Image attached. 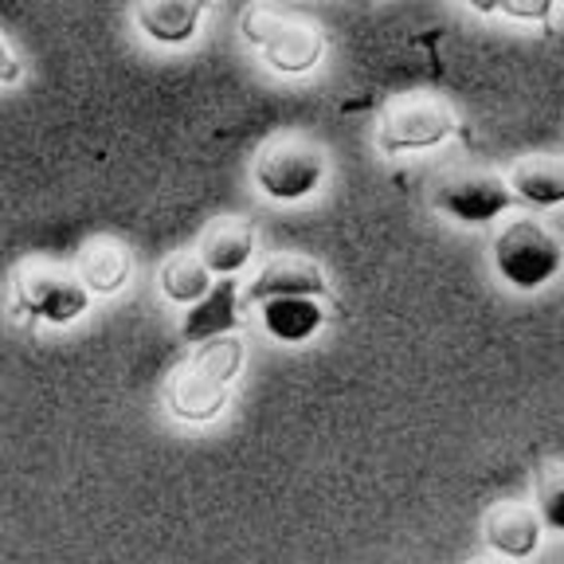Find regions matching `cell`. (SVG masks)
<instances>
[{
	"label": "cell",
	"mask_w": 564,
	"mask_h": 564,
	"mask_svg": "<svg viewBox=\"0 0 564 564\" xmlns=\"http://www.w3.org/2000/svg\"><path fill=\"white\" fill-rule=\"evenodd\" d=\"M553 4L556 0H498V12L513 20H538V24H545Z\"/></svg>",
	"instance_id": "obj_18"
},
{
	"label": "cell",
	"mask_w": 564,
	"mask_h": 564,
	"mask_svg": "<svg viewBox=\"0 0 564 564\" xmlns=\"http://www.w3.org/2000/svg\"><path fill=\"white\" fill-rule=\"evenodd\" d=\"M239 326V282L236 279H216L204 299L188 306L185 322H181V341L200 345L212 337L236 334Z\"/></svg>",
	"instance_id": "obj_11"
},
{
	"label": "cell",
	"mask_w": 564,
	"mask_h": 564,
	"mask_svg": "<svg viewBox=\"0 0 564 564\" xmlns=\"http://www.w3.org/2000/svg\"><path fill=\"white\" fill-rule=\"evenodd\" d=\"M494 271L513 291H541L561 271V239L538 220H513L494 239Z\"/></svg>",
	"instance_id": "obj_3"
},
{
	"label": "cell",
	"mask_w": 564,
	"mask_h": 564,
	"mask_svg": "<svg viewBox=\"0 0 564 564\" xmlns=\"http://www.w3.org/2000/svg\"><path fill=\"white\" fill-rule=\"evenodd\" d=\"M432 204L440 212H447L451 220L458 224H482L498 220L513 208V193L498 173H486V169H451L435 181Z\"/></svg>",
	"instance_id": "obj_6"
},
{
	"label": "cell",
	"mask_w": 564,
	"mask_h": 564,
	"mask_svg": "<svg viewBox=\"0 0 564 564\" xmlns=\"http://www.w3.org/2000/svg\"><path fill=\"white\" fill-rule=\"evenodd\" d=\"M538 518L545 529L561 533L564 529V470L561 463H549L538 475Z\"/></svg>",
	"instance_id": "obj_17"
},
{
	"label": "cell",
	"mask_w": 564,
	"mask_h": 564,
	"mask_svg": "<svg viewBox=\"0 0 564 564\" xmlns=\"http://www.w3.org/2000/svg\"><path fill=\"white\" fill-rule=\"evenodd\" d=\"M470 564H506V561H502V556H498V561H470Z\"/></svg>",
	"instance_id": "obj_21"
},
{
	"label": "cell",
	"mask_w": 564,
	"mask_h": 564,
	"mask_svg": "<svg viewBox=\"0 0 564 564\" xmlns=\"http://www.w3.org/2000/svg\"><path fill=\"white\" fill-rule=\"evenodd\" d=\"M475 12H498V0H467Z\"/></svg>",
	"instance_id": "obj_20"
},
{
	"label": "cell",
	"mask_w": 564,
	"mask_h": 564,
	"mask_svg": "<svg viewBox=\"0 0 564 564\" xmlns=\"http://www.w3.org/2000/svg\"><path fill=\"white\" fill-rule=\"evenodd\" d=\"M326 294H329L326 271L310 256H274L251 279L243 302L247 306H259L267 299H326Z\"/></svg>",
	"instance_id": "obj_8"
},
{
	"label": "cell",
	"mask_w": 564,
	"mask_h": 564,
	"mask_svg": "<svg viewBox=\"0 0 564 564\" xmlns=\"http://www.w3.org/2000/svg\"><path fill=\"white\" fill-rule=\"evenodd\" d=\"M513 200H525L533 208H556L564 200V165L553 153H538V158H521L506 176Z\"/></svg>",
	"instance_id": "obj_15"
},
{
	"label": "cell",
	"mask_w": 564,
	"mask_h": 564,
	"mask_svg": "<svg viewBox=\"0 0 564 564\" xmlns=\"http://www.w3.org/2000/svg\"><path fill=\"white\" fill-rule=\"evenodd\" d=\"M458 130V118L443 98L435 95H404L388 106L377 126V145L384 153H415L435 150L451 141Z\"/></svg>",
	"instance_id": "obj_4"
},
{
	"label": "cell",
	"mask_w": 564,
	"mask_h": 564,
	"mask_svg": "<svg viewBox=\"0 0 564 564\" xmlns=\"http://www.w3.org/2000/svg\"><path fill=\"white\" fill-rule=\"evenodd\" d=\"M322 181H326V153L310 145V141H274L256 161V185L267 200L299 204L306 196H314L322 188Z\"/></svg>",
	"instance_id": "obj_5"
},
{
	"label": "cell",
	"mask_w": 564,
	"mask_h": 564,
	"mask_svg": "<svg viewBox=\"0 0 564 564\" xmlns=\"http://www.w3.org/2000/svg\"><path fill=\"white\" fill-rule=\"evenodd\" d=\"M200 263L208 267L212 279H236L251 256H256V228L243 220H220L204 231L200 247H196Z\"/></svg>",
	"instance_id": "obj_12"
},
{
	"label": "cell",
	"mask_w": 564,
	"mask_h": 564,
	"mask_svg": "<svg viewBox=\"0 0 564 564\" xmlns=\"http://www.w3.org/2000/svg\"><path fill=\"white\" fill-rule=\"evenodd\" d=\"M357 4H365V0H357Z\"/></svg>",
	"instance_id": "obj_22"
},
{
	"label": "cell",
	"mask_w": 564,
	"mask_h": 564,
	"mask_svg": "<svg viewBox=\"0 0 564 564\" xmlns=\"http://www.w3.org/2000/svg\"><path fill=\"white\" fill-rule=\"evenodd\" d=\"M239 35L263 55L274 75H310L326 55V32L306 17L279 9H247L239 20Z\"/></svg>",
	"instance_id": "obj_2"
},
{
	"label": "cell",
	"mask_w": 564,
	"mask_h": 564,
	"mask_svg": "<svg viewBox=\"0 0 564 564\" xmlns=\"http://www.w3.org/2000/svg\"><path fill=\"white\" fill-rule=\"evenodd\" d=\"M212 274L208 267L200 263V256L196 251H176V256L165 259V267H161V294H165L169 302H176V306H193L196 299H204L212 286Z\"/></svg>",
	"instance_id": "obj_16"
},
{
	"label": "cell",
	"mask_w": 564,
	"mask_h": 564,
	"mask_svg": "<svg viewBox=\"0 0 564 564\" xmlns=\"http://www.w3.org/2000/svg\"><path fill=\"white\" fill-rule=\"evenodd\" d=\"M17 299L28 314L47 322V326H70V322H79L90 306L87 286H83L70 271L47 267V263L24 267V271H20Z\"/></svg>",
	"instance_id": "obj_7"
},
{
	"label": "cell",
	"mask_w": 564,
	"mask_h": 564,
	"mask_svg": "<svg viewBox=\"0 0 564 564\" xmlns=\"http://www.w3.org/2000/svg\"><path fill=\"white\" fill-rule=\"evenodd\" d=\"M20 79H24V63H20L17 47L9 44V35L0 32V87H12Z\"/></svg>",
	"instance_id": "obj_19"
},
{
	"label": "cell",
	"mask_w": 564,
	"mask_h": 564,
	"mask_svg": "<svg viewBox=\"0 0 564 564\" xmlns=\"http://www.w3.org/2000/svg\"><path fill=\"white\" fill-rule=\"evenodd\" d=\"M263 329L282 345H302L326 326L322 299H267L259 302Z\"/></svg>",
	"instance_id": "obj_14"
},
{
	"label": "cell",
	"mask_w": 564,
	"mask_h": 564,
	"mask_svg": "<svg viewBox=\"0 0 564 564\" xmlns=\"http://www.w3.org/2000/svg\"><path fill=\"white\" fill-rule=\"evenodd\" d=\"M208 12V0H138L133 20L141 35L158 47H185L196 40Z\"/></svg>",
	"instance_id": "obj_9"
},
{
	"label": "cell",
	"mask_w": 564,
	"mask_h": 564,
	"mask_svg": "<svg viewBox=\"0 0 564 564\" xmlns=\"http://www.w3.org/2000/svg\"><path fill=\"white\" fill-rule=\"evenodd\" d=\"M133 263L130 251H126L122 239L115 236H95L79 247V259H75V279L87 286V294H98V299H110L130 282Z\"/></svg>",
	"instance_id": "obj_10"
},
{
	"label": "cell",
	"mask_w": 564,
	"mask_h": 564,
	"mask_svg": "<svg viewBox=\"0 0 564 564\" xmlns=\"http://www.w3.org/2000/svg\"><path fill=\"white\" fill-rule=\"evenodd\" d=\"M541 529L545 525H541L538 510H529V506L518 502H502L486 518V545L502 556V561H525V556L538 553Z\"/></svg>",
	"instance_id": "obj_13"
},
{
	"label": "cell",
	"mask_w": 564,
	"mask_h": 564,
	"mask_svg": "<svg viewBox=\"0 0 564 564\" xmlns=\"http://www.w3.org/2000/svg\"><path fill=\"white\" fill-rule=\"evenodd\" d=\"M243 361H247V349L236 334L200 341L193 349V357H188V361L173 372V380H169V392H165L169 412L181 423L220 420Z\"/></svg>",
	"instance_id": "obj_1"
}]
</instances>
